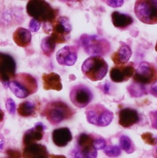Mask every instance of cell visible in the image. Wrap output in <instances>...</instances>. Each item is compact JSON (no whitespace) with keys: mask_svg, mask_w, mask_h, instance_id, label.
<instances>
[{"mask_svg":"<svg viewBox=\"0 0 157 158\" xmlns=\"http://www.w3.org/2000/svg\"><path fill=\"white\" fill-rule=\"evenodd\" d=\"M9 87L17 97L24 98L37 92L38 83L31 75L21 73L10 81Z\"/></svg>","mask_w":157,"mask_h":158,"instance_id":"6da1fadb","label":"cell"},{"mask_svg":"<svg viewBox=\"0 0 157 158\" xmlns=\"http://www.w3.org/2000/svg\"><path fill=\"white\" fill-rule=\"evenodd\" d=\"M27 14L38 22L52 23L58 14V10L53 8L45 1H29L26 4Z\"/></svg>","mask_w":157,"mask_h":158,"instance_id":"7a4b0ae2","label":"cell"},{"mask_svg":"<svg viewBox=\"0 0 157 158\" xmlns=\"http://www.w3.org/2000/svg\"><path fill=\"white\" fill-rule=\"evenodd\" d=\"M108 71L107 62L99 56H91L87 59L82 65L83 75L92 81L103 79Z\"/></svg>","mask_w":157,"mask_h":158,"instance_id":"3957f363","label":"cell"},{"mask_svg":"<svg viewBox=\"0 0 157 158\" xmlns=\"http://www.w3.org/2000/svg\"><path fill=\"white\" fill-rule=\"evenodd\" d=\"M80 44L85 52L90 56H102L106 55L111 49L110 43L97 35L83 34L80 36Z\"/></svg>","mask_w":157,"mask_h":158,"instance_id":"277c9868","label":"cell"},{"mask_svg":"<svg viewBox=\"0 0 157 158\" xmlns=\"http://www.w3.org/2000/svg\"><path fill=\"white\" fill-rule=\"evenodd\" d=\"M74 114V111L62 101H54L49 103L43 111V114L52 124H57L69 119Z\"/></svg>","mask_w":157,"mask_h":158,"instance_id":"5b68a950","label":"cell"},{"mask_svg":"<svg viewBox=\"0 0 157 158\" xmlns=\"http://www.w3.org/2000/svg\"><path fill=\"white\" fill-rule=\"evenodd\" d=\"M85 114L88 123L100 127L109 125L114 118L113 113L100 104L88 106L85 111Z\"/></svg>","mask_w":157,"mask_h":158,"instance_id":"8992f818","label":"cell"},{"mask_svg":"<svg viewBox=\"0 0 157 158\" xmlns=\"http://www.w3.org/2000/svg\"><path fill=\"white\" fill-rule=\"evenodd\" d=\"M135 13L138 19L146 24L157 23V1H137Z\"/></svg>","mask_w":157,"mask_h":158,"instance_id":"52a82bcc","label":"cell"},{"mask_svg":"<svg viewBox=\"0 0 157 158\" xmlns=\"http://www.w3.org/2000/svg\"><path fill=\"white\" fill-rule=\"evenodd\" d=\"M72 28L68 17H59L52 23V33L50 36L56 44L66 43Z\"/></svg>","mask_w":157,"mask_h":158,"instance_id":"ba28073f","label":"cell"},{"mask_svg":"<svg viewBox=\"0 0 157 158\" xmlns=\"http://www.w3.org/2000/svg\"><path fill=\"white\" fill-rule=\"evenodd\" d=\"M133 80L135 82L142 85L155 83L157 81V67L147 62L141 63L135 71Z\"/></svg>","mask_w":157,"mask_h":158,"instance_id":"9c48e42d","label":"cell"},{"mask_svg":"<svg viewBox=\"0 0 157 158\" xmlns=\"http://www.w3.org/2000/svg\"><path fill=\"white\" fill-rule=\"evenodd\" d=\"M16 64L14 58L9 54L0 52V81L7 85L15 76Z\"/></svg>","mask_w":157,"mask_h":158,"instance_id":"30bf717a","label":"cell"},{"mask_svg":"<svg viewBox=\"0 0 157 158\" xmlns=\"http://www.w3.org/2000/svg\"><path fill=\"white\" fill-rule=\"evenodd\" d=\"M70 97L71 101L75 106L83 108L91 101L93 94L88 87L84 85H78L72 88Z\"/></svg>","mask_w":157,"mask_h":158,"instance_id":"8fae6325","label":"cell"},{"mask_svg":"<svg viewBox=\"0 0 157 158\" xmlns=\"http://www.w3.org/2000/svg\"><path fill=\"white\" fill-rule=\"evenodd\" d=\"M135 71L136 70L133 63L115 66L112 68L110 71V78L115 82L127 81L134 75Z\"/></svg>","mask_w":157,"mask_h":158,"instance_id":"7c38bea8","label":"cell"},{"mask_svg":"<svg viewBox=\"0 0 157 158\" xmlns=\"http://www.w3.org/2000/svg\"><path fill=\"white\" fill-rule=\"evenodd\" d=\"M56 59L61 65L72 66L78 59V49L73 46H65L57 52Z\"/></svg>","mask_w":157,"mask_h":158,"instance_id":"4fadbf2b","label":"cell"},{"mask_svg":"<svg viewBox=\"0 0 157 158\" xmlns=\"http://www.w3.org/2000/svg\"><path fill=\"white\" fill-rule=\"evenodd\" d=\"M139 121V114L136 110L126 108L122 109L119 112V124L125 128L131 127Z\"/></svg>","mask_w":157,"mask_h":158,"instance_id":"5bb4252c","label":"cell"},{"mask_svg":"<svg viewBox=\"0 0 157 158\" xmlns=\"http://www.w3.org/2000/svg\"><path fill=\"white\" fill-rule=\"evenodd\" d=\"M44 126L41 123L36 124L33 128L29 129L25 133L23 139V144L26 146L42 140L44 136Z\"/></svg>","mask_w":157,"mask_h":158,"instance_id":"9a60e30c","label":"cell"},{"mask_svg":"<svg viewBox=\"0 0 157 158\" xmlns=\"http://www.w3.org/2000/svg\"><path fill=\"white\" fill-rule=\"evenodd\" d=\"M73 137L70 130L67 127H62L54 130L52 132L54 143L59 147L66 146L72 140Z\"/></svg>","mask_w":157,"mask_h":158,"instance_id":"2e32d148","label":"cell"},{"mask_svg":"<svg viewBox=\"0 0 157 158\" xmlns=\"http://www.w3.org/2000/svg\"><path fill=\"white\" fill-rule=\"evenodd\" d=\"M23 158H45L48 157V153L45 146L33 143L25 146L23 151Z\"/></svg>","mask_w":157,"mask_h":158,"instance_id":"e0dca14e","label":"cell"},{"mask_svg":"<svg viewBox=\"0 0 157 158\" xmlns=\"http://www.w3.org/2000/svg\"><path fill=\"white\" fill-rule=\"evenodd\" d=\"M43 81V88L46 90H54L60 91L62 88V83L59 75L54 72L49 74L44 73L42 77Z\"/></svg>","mask_w":157,"mask_h":158,"instance_id":"ac0fdd59","label":"cell"},{"mask_svg":"<svg viewBox=\"0 0 157 158\" xmlns=\"http://www.w3.org/2000/svg\"><path fill=\"white\" fill-rule=\"evenodd\" d=\"M132 55V51L130 47L128 45H122L119 49L114 52L111 56L112 62L117 65H122L126 64Z\"/></svg>","mask_w":157,"mask_h":158,"instance_id":"d6986e66","label":"cell"},{"mask_svg":"<svg viewBox=\"0 0 157 158\" xmlns=\"http://www.w3.org/2000/svg\"><path fill=\"white\" fill-rule=\"evenodd\" d=\"M13 40L18 46L25 48L30 44L31 34L28 30L20 27L14 33Z\"/></svg>","mask_w":157,"mask_h":158,"instance_id":"ffe728a7","label":"cell"},{"mask_svg":"<svg viewBox=\"0 0 157 158\" xmlns=\"http://www.w3.org/2000/svg\"><path fill=\"white\" fill-rule=\"evenodd\" d=\"M111 17L113 25L118 28H126L133 22V19L130 15L120 13L118 11L113 12Z\"/></svg>","mask_w":157,"mask_h":158,"instance_id":"44dd1931","label":"cell"},{"mask_svg":"<svg viewBox=\"0 0 157 158\" xmlns=\"http://www.w3.org/2000/svg\"><path fill=\"white\" fill-rule=\"evenodd\" d=\"M38 110V105L32 101H25L18 107L17 112L22 117H30L36 114Z\"/></svg>","mask_w":157,"mask_h":158,"instance_id":"7402d4cb","label":"cell"},{"mask_svg":"<svg viewBox=\"0 0 157 158\" xmlns=\"http://www.w3.org/2000/svg\"><path fill=\"white\" fill-rule=\"evenodd\" d=\"M56 43L50 36L44 38L41 43V49L43 54L47 57H50L54 52Z\"/></svg>","mask_w":157,"mask_h":158,"instance_id":"603a6c76","label":"cell"},{"mask_svg":"<svg viewBox=\"0 0 157 158\" xmlns=\"http://www.w3.org/2000/svg\"><path fill=\"white\" fill-rule=\"evenodd\" d=\"M128 91L133 97H140L147 94V90L144 85L135 82L127 87Z\"/></svg>","mask_w":157,"mask_h":158,"instance_id":"cb8c5ba5","label":"cell"},{"mask_svg":"<svg viewBox=\"0 0 157 158\" xmlns=\"http://www.w3.org/2000/svg\"><path fill=\"white\" fill-rule=\"evenodd\" d=\"M93 139L88 134H82L78 138V146L82 148H85L87 147L93 146Z\"/></svg>","mask_w":157,"mask_h":158,"instance_id":"d4e9b609","label":"cell"},{"mask_svg":"<svg viewBox=\"0 0 157 158\" xmlns=\"http://www.w3.org/2000/svg\"><path fill=\"white\" fill-rule=\"evenodd\" d=\"M103 150L106 155L111 158L117 157L121 153L120 149L117 146H106Z\"/></svg>","mask_w":157,"mask_h":158,"instance_id":"484cf974","label":"cell"},{"mask_svg":"<svg viewBox=\"0 0 157 158\" xmlns=\"http://www.w3.org/2000/svg\"><path fill=\"white\" fill-rule=\"evenodd\" d=\"M120 145L121 148L126 152L130 153L131 149L132 148V144L131 141L130 139L126 136V135H122L120 138Z\"/></svg>","mask_w":157,"mask_h":158,"instance_id":"4316f807","label":"cell"},{"mask_svg":"<svg viewBox=\"0 0 157 158\" xmlns=\"http://www.w3.org/2000/svg\"><path fill=\"white\" fill-rule=\"evenodd\" d=\"M81 152L85 158H96L97 157V151L95 149L93 146H90L82 149Z\"/></svg>","mask_w":157,"mask_h":158,"instance_id":"83f0119b","label":"cell"},{"mask_svg":"<svg viewBox=\"0 0 157 158\" xmlns=\"http://www.w3.org/2000/svg\"><path fill=\"white\" fill-rule=\"evenodd\" d=\"M93 146L96 150H103L106 147V141L103 138H99L93 141Z\"/></svg>","mask_w":157,"mask_h":158,"instance_id":"f1b7e54d","label":"cell"},{"mask_svg":"<svg viewBox=\"0 0 157 158\" xmlns=\"http://www.w3.org/2000/svg\"><path fill=\"white\" fill-rule=\"evenodd\" d=\"M6 107L7 110V111L12 114H14L15 111V103L14 101L12 98H8L6 101Z\"/></svg>","mask_w":157,"mask_h":158,"instance_id":"f546056e","label":"cell"},{"mask_svg":"<svg viewBox=\"0 0 157 158\" xmlns=\"http://www.w3.org/2000/svg\"><path fill=\"white\" fill-rule=\"evenodd\" d=\"M142 139L147 144L154 145L155 144V139L153 137V135L151 133L146 132L142 135Z\"/></svg>","mask_w":157,"mask_h":158,"instance_id":"4dcf8cb0","label":"cell"},{"mask_svg":"<svg viewBox=\"0 0 157 158\" xmlns=\"http://www.w3.org/2000/svg\"><path fill=\"white\" fill-rule=\"evenodd\" d=\"M41 26V23L38 20L33 19L29 23V28L33 32H36L39 30Z\"/></svg>","mask_w":157,"mask_h":158,"instance_id":"1f68e13d","label":"cell"},{"mask_svg":"<svg viewBox=\"0 0 157 158\" xmlns=\"http://www.w3.org/2000/svg\"><path fill=\"white\" fill-rule=\"evenodd\" d=\"M6 153L9 158H20V153L15 150H8L6 151Z\"/></svg>","mask_w":157,"mask_h":158,"instance_id":"d6a6232c","label":"cell"},{"mask_svg":"<svg viewBox=\"0 0 157 158\" xmlns=\"http://www.w3.org/2000/svg\"><path fill=\"white\" fill-rule=\"evenodd\" d=\"M150 117L152 127L157 130V111H152L150 113Z\"/></svg>","mask_w":157,"mask_h":158,"instance_id":"836d02e7","label":"cell"},{"mask_svg":"<svg viewBox=\"0 0 157 158\" xmlns=\"http://www.w3.org/2000/svg\"><path fill=\"white\" fill-rule=\"evenodd\" d=\"M106 3L111 7H121L123 4V1H106Z\"/></svg>","mask_w":157,"mask_h":158,"instance_id":"e575fe53","label":"cell"},{"mask_svg":"<svg viewBox=\"0 0 157 158\" xmlns=\"http://www.w3.org/2000/svg\"><path fill=\"white\" fill-rule=\"evenodd\" d=\"M151 93L154 96L157 97V81L152 85L151 87Z\"/></svg>","mask_w":157,"mask_h":158,"instance_id":"d590c367","label":"cell"},{"mask_svg":"<svg viewBox=\"0 0 157 158\" xmlns=\"http://www.w3.org/2000/svg\"><path fill=\"white\" fill-rule=\"evenodd\" d=\"M74 157H75V158H85V156L83 155V154L80 151H78V152H76Z\"/></svg>","mask_w":157,"mask_h":158,"instance_id":"8d00e7d4","label":"cell"},{"mask_svg":"<svg viewBox=\"0 0 157 158\" xmlns=\"http://www.w3.org/2000/svg\"><path fill=\"white\" fill-rule=\"evenodd\" d=\"M104 92L105 94H109V85L108 84H105L104 86Z\"/></svg>","mask_w":157,"mask_h":158,"instance_id":"74e56055","label":"cell"},{"mask_svg":"<svg viewBox=\"0 0 157 158\" xmlns=\"http://www.w3.org/2000/svg\"><path fill=\"white\" fill-rule=\"evenodd\" d=\"M50 156L52 158H66L63 155H50Z\"/></svg>","mask_w":157,"mask_h":158,"instance_id":"f35d334b","label":"cell"},{"mask_svg":"<svg viewBox=\"0 0 157 158\" xmlns=\"http://www.w3.org/2000/svg\"><path fill=\"white\" fill-rule=\"evenodd\" d=\"M4 112L0 109V122L2 121V120L4 119Z\"/></svg>","mask_w":157,"mask_h":158,"instance_id":"ab89813d","label":"cell"},{"mask_svg":"<svg viewBox=\"0 0 157 158\" xmlns=\"http://www.w3.org/2000/svg\"><path fill=\"white\" fill-rule=\"evenodd\" d=\"M3 146H4V141L1 138H0V151H1L3 149Z\"/></svg>","mask_w":157,"mask_h":158,"instance_id":"60d3db41","label":"cell"},{"mask_svg":"<svg viewBox=\"0 0 157 158\" xmlns=\"http://www.w3.org/2000/svg\"><path fill=\"white\" fill-rule=\"evenodd\" d=\"M155 51L157 52V43H156V45H155Z\"/></svg>","mask_w":157,"mask_h":158,"instance_id":"b9f144b4","label":"cell"},{"mask_svg":"<svg viewBox=\"0 0 157 158\" xmlns=\"http://www.w3.org/2000/svg\"><path fill=\"white\" fill-rule=\"evenodd\" d=\"M49 158L48 157H47V158Z\"/></svg>","mask_w":157,"mask_h":158,"instance_id":"7bdbcfd3","label":"cell"},{"mask_svg":"<svg viewBox=\"0 0 157 158\" xmlns=\"http://www.w3.org/2000/svg\"></svg>","mask_w":157,"mask_h":158,"instance_id":"ee69618b","label":"cell"},{"mask_svg":"<svg viewBox=\"0 0 157 158\" xmlns=\"http://www.w3.org/2000/svg\"></svg>","mask_w":157,"mask_h":158,"instance_id":"f6af8a7d","label":"cell"},{"mask_svg":"<svg viewBox=\"0 0 157 158\" xmlns=\"http://www.w3.org/2000/svg\"></svg>","mask_w":157,"mask_h":158,"instance_id":"bcb514c9","label":"cell"}]
</instances>
